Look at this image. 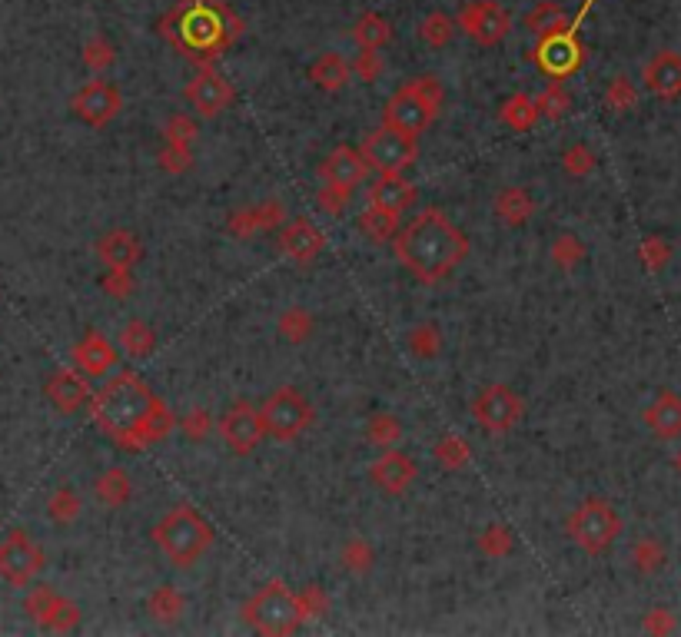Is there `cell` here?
Listing matches in <instances>:
<instances>
[{
	"label": "cell",
	"mask_w": 681,
	"mask_h": 637,
	"mask_svg": "<svg viewBox=\"0 0 681 637\" xmlns=\"http://www.w3.org/2000/svg\"><path fill=\"white\" fill-rule=\"evenodd\" d=\"M94 495L100 505H107V508H123L127 501L133 498V482H130V475L123 472V468H107V472H100L97 475V482H94Z\"/></svg>",
	"instance_id": "30"
},
{
	"label": "cell",
	"mask_w": 681,
	"mask_h": 637,
	"mask_svg": "<svg viewBox=\"0 0 681 637\" xmlns=\"http://www.w3.org/2000/svg\"><path fill=\"white\" fill-rule=\"evenodd\" d=\"M512 548H515L512 531L505 528V525H499V521H495V525H489V528L479 535V551H482L486 558H492V561L509 558V555H512Z\"/></svg>",
	"instance_id": "45"
},
{
	"label": "cell",
	"mask_w": 681,
	"mask_h": 637,
	"mask_svg": "<svg viewBox=\"0 0 681 637\" xmlns=\"http://www.w3.org/2000/svg\"><path fill=\"white\" fill-rule=\"evenodd\" d=\"M562 166H565V173L575 176V180H582V176H588L595 170V153H592V146H585V143H575L569 146V150L562 153Z\"/></svg>",
	"instance_id": "49"
},
{
	"label": "cell",
	"mask_w": 681,
	"mask_h": 637,
	"mask_svg": "<svg viewBox=\"0 0 681 637\" xmlns=\"http://www.w3.org/2000/svg\"><path fill=\"white\" fill-rule=\"evenodd\" d=\"M575 20L565 17V10L552 0H542L539 7L525 14V30H532L535 37H549V34H562V30H572Z\"/></svg>",
	"instance_id": "31"
},
{
	"label": "cell",
	"mask_w": 681,
	"mask_h": 637,
	"mask_svg": "<svg viewBox=\"0 0 681 637\" xmlns=\"http://www.w3.org/2000/svg\"><path fill=\"white\" fill-rule=\"evenodd\" d=\"M70 110H74V117L84 120L87 127L100 130V127H110V123L120 117L123 97H120V90L113 87V83H107V80H90V83H84V87L74 93V100H70Z\"/></svg>",
	"instance_id": "14"
},
{
	"label": "cell",
	"mask_w": 681,
	"mask_h": 637,
	"mask_svg": "<svg viewBox=\"0 0 681 637\" xmlns=\"http://www.w3.org/2000/svg\"><path fill=\"white\" fill-rule=\"evenodd\" d=\"M642 419L658 442H675V438H681V395L675 389H662L648 402Z\"/></svg>",
	"instance_id": "21"
},
{
	"label": "cell",
	"mask_w": 681,
	"mask_h": 637,
	"mask_svg": "<svg viewBox=\"0 0 681 637\" xmlns=\"http://www.w3.org/2000/svg\"><path fill=\"white\" fill-rule=\"evenodd\" d=\"M113 60H117V50H113L107 37H94L84 44V64L90 70H107V67H113Z\"/></svg>",
	"instance_id": "51"
},
{
	"label": "cell",
	"mask_w": 681,
	"mask_h": 637,
	"mask_svg": "<svg viewBox=\"0 0 681 637\" xmlns=\"http://www.w3.org/2000/svg\"><path fill=\"white\" fill-rule=\"evenodd\" d=\"M535 103H539V113H542L545 120H559V117H565V110H572L569 90H565L559 80L549 83V87H545L539 97H535Z\"/></svg>",
	"instance_id": "48"
},
{
	"label": "cell",
	"mask_w": 681,
	"mask_h": 637,
	"mask_svg": "<svg viewBox=\"0 0 681 637\" xmlns=\"http://www.w3.org/2000/svg\"><path fill=\"white\" fill-rule=\"evenodd\" d=\"M456 20H452L449 14H442V10H432V14H426L419 20V40L429 47H446L452 37H456Z\"/></svg>",
	"instance_id": "39"
},
{
	"label": "cell",
	"mask_w": 681,
	"mask_h": 637,
	"mask_svg": "<svg viewBox=\"0 0 681 637\" xmlns=\"http://www.w3.org/2000/svg\"><path fill=\"white\" fill-rule=\"evenodd\" d=\"M223 14L226 10L220 4H193L187 14L180 10V40L190 50H203V54L210 50V54H216L233 37V30L223 27Z\"/></svg>",
	"instance_id": "10"
},
{
	"label": "cell",
	"mask_w": 681,
	"mask_h": 637,
	"mask_svg": "<svg viewBox=\"0 0 681 637\" xmlns=\"http://www.w3.org/2000/svg\"><path fill=\"white\" fill-rule=\"evenodd\" d=\"M369 170L363 150H353V146H336L333 153L319 163V180L323 183H336V186H349L353 190L356 183H363V176Z\"/></svg>",
	"instance_id": "24"
},
{
	"label": "cell",
	"mask_w": 681,
	"mask_h": 637,
	"mask_svg": "<svg viewBox=\"0 0 681 637\" xmlns=\"http://www.w3.org/2000/svg\"><path fill=\"white\" fill-rule=\"evenodd\" d=\"M383 54L379 50H359V57L353 60V77H359L363 83H376L379 77H383Z\"/></svg>",
	"instance_id": "53"
},
{
	"label": "cell",
	"mask_w": 681,
	"mask_h": 637,
	"mask_svg": "<svg viewBox=\"0 0 681 637\" xmlns=\"http://www.w3.org/2000/svg\"><path fill=\"white\" fill-rule=\"evenodd\" d=\"M472 419L486 428L489 435L512 432L522 419V399L505 382H492L472 402Z\"/></svg>",
	"instance_id": "13"
},
{
	"label": "cell",
	"mask_w": 681,
	"mask_h": 637,
	"mask_svg": "<svg viewBox=\"0 0 681 637\" xmlns=\"http://www.w3.org/2000/svg\"><path fill=\"white\" fill-rule=\"evenodd\" d=\"M117 362H120V346H113L97 329H90L74 346V365L84 375H107L117 369Z\"/></svg>",
	"instance_id": "22"
},
{
	"label": "cell",
	"mask_w": 681,
	"mask_h": 637,
	"mask_svg": "<svg viewBox=\"0 0 681 637\" xmlns=\"http://www.w3.org/2000/svg\"><path fill=\"white\" fill-rule=\"evenodd\" d=\"M642 83L658 100L681 97V54L678 50H658V54L648 57V64L642 67Z\"/></svg>",
	"instance_id": "19"
},
{
	"label": "cell",
	"mask_w": 681,
	"mask_h": 637,
	"mask_svg": "<svg viewBox=\"0 0 681 637\" xmlns=\"http://www.w3.org/2000/svg\"><path fill=\"white\" fill-rule=\"evenodd\" d=\"M642 631L645 634H675L678 631V618H675V611H668V608H652L642 618Z\"/></svg>",
	"instance_id": "56"
},
{
	"label": "cell",
	"mask_w": 681,
	"mask_h": 637,
	"mask_svg": "<svg viewBox=\"0 0 681 637\" xmlns=\"http://www.w3.org/2000/svg\"><path fill=\"white\" fill-rule=\"evenodd\" d=\"M313 329H316L313 312L303 309V306L286 309L283 316H280V336H283L286 342H293V346H303V342H309V336H313Z\"/></svg>",
	"instance_id": "40"
},
{
	"label": "cell",
	"mask_w": 681,
	"mask_h": 637,
	"mask_svg": "<svg viewBox=\"0 0 681 637\" xmlns=\"http://www.w3.org/2000/svg\"><path fill=\"white\" fill-rule=\"evenodd\" d=\"M213 415L206 412V409H193L187 419H183V435L190 438V442H203L206 435H210V428H213Z\"/></svg>",
	"instance_id": "58"
},
{
	"label": "cell",
	"mask_w": 681,
	"mask_h": 637,
	"mask_svg": "<svg viewBox=\"0 0 681 637\" xmlns=\"http://www.w3.org/2000/svg\"><path fill=\"white\" fill-rule=\"evenodd\" d=\"M103 289H107L113 299H127L133 292L130 269H107V276H103Z\"/></svg>",
	"instance_id": "59"
},
{
	"label": "cell",
	"mask_w": 681,
	"mask_h": 637,
	"mask_svg": "<svg viewBox=\"0 0 681 637\" xmlns=\"http://www.w3.org/2000/svg\"><path fill=\"white\" fill-rule=\"evenodd\" d=\"M44 392H47L50 405H54L57 412H64V415H74V412H80L90 402L87 375L80 369H57L47 379Z\"/></svg>",
	"instance_id": "20"
},
{
	"label": "cell",
	"mask_w": 681,
	"mask_h": 637,
	"mask_svg": "<svg viewBox=\"0 0 681 637\" xmlns=\"http://www.w3.org/2000/svg\"><path fill=\"white\" fill-rule=\"evenodd\" d=\"M359 229L376 243H389V239L399 236V213H389L383 206H366L363 216H359Z\"/></svg>",
	"instance_id": "37"
},
{
	"label": "cell",
	"mask_w": 681,
	"mask_h": 637,
	"mask_svg": "<svg viewBox=\"0 0 681 637\" xmlns=\"http://www.w3.org/2000/svg\"><path fill=\"white\" fill-rule=\"evenodd\" d=\"M233 97H236V93H233L230 83H226L220 73L210 70V67L200 70L187 83V100L193 103V110L200 113V117H206V120L220 117V113L233 103Z\"/></svg>",
	"instance_id": "17"
},
{
	"label": "cell",
	"mask_w": 681,
	"mask_h": 637,
	"mask_svg": "<svg viewBox=\"0 0 681 637\" xmlns=\"http://www.w3.org/2000/svg\"><path fill=\"white\" fill-rule=\"evenodd\" d=\"M24 608L30 614V621L37 624V628L44 631H57V634H67L74 631L80 624V608L64 594H57L54 588H47V584H40V588H30Z\"/></svg>",
	"instance_id": "15"
},
{
	"label": "cell",
	"mask_w": 681,
	"mask_h": 637,
	"mask_svg": "<svg viewBox=\"0 0 681 637\" xmlns=\"http://www.w3.org/2000/svg\"><path fill=\"white\" fill-rule=\"evenodd\" d=\"M216 432H220L223 445L230 448L233 455H250L266 435L263 409H256V405L246 399L233 402L230 409L220 415V422H216Z\"/></svg>",
	"instance_id": "12"
},
{
	"label": "cell",
	"mask_w": 681,
	"mask_h": 637,
	"mask_svg": "<svg viewBox=\"0 0 681 637\" xmlns=\"http://www.w3.org/2000/svg\"><path fill=\"white\" fill-rule=\"evenodd\" d=\"M412 200H416V186H412L402 173H379V180L366 190L369 206H383L389 213H406Z\"/></svg>",
	"instance_id": "26"
},
{
	"label": "cell",
	"mask_w": 681,
	"mask_h": 637,
	"mask_svg": "<svg viewBox=\"0 0 681 637\" xmlns=\"http://www.w3.org/2000/svg\"><path fill=\"white\" fill-rule=\"evenodd\" d=\"M459 30L469 40H476L479 47H495L509 37L512 30V14L495 0H469L456 17Z\"/></svg>",
	"instance_id": "11"
},
{
	"label": "cell",
	"mask_w": 681,
	"mask_h": 637,
	"mask_svg": "<svg viewBox=\"0 0 681 637\" xmlns=\"http://www.w3.org/2000/svg\"><path fill=\"white\" fill-rule=\"evenodd\" d=\"M409 352L422 362L436 359L442 352V332L436 322H419V326L409 332Z\"/></svg>",
	"instance_id": "43"
},
{
	"label": "cell",
	"mask_w": 681,
	"mask_h": 637,
	"mask_svg": "<svg viewBox=\"0 0 681 637\" xmlns=\"http://www.w3.org/2000/svg\"><path fill=\"white\" fill-rule=\"evenodd\" d=\"M296 598H299V611H303V621L329 614V594L319 588V584H306L303 591H296Z\"/></svg>",
	"instance_id": "50"
},
{
	"label": "cell",
	"mask_w": 681,
	"mask_h": 637,
	"mask_svg": "<svg viewBox=\"0 0 681 637\" xmlns=\"http://www.w3.org/2000/svg\"><path fill=\"white\" fill-rule=\"evenodd\" d=\"M160 166L167 173H187L193 166V153L187 143H167L160 153Z\"/></svg>",
	"instance_id": "54"
},
{
	"label": "cell",
	"mask_w": 681,
	"mask_h": 637,
	"mask_svg": "<svg viewBox=\"0 0 681 637\" xmlns=\"http://www.w3.org/2000/svg\"><path fill=\"white\" fill-rule=\"evenodd\" d=\"M163 137H167V143H193L196 140V123L190 117H183V113H173V117L167 120V127H163Z\"/></svg>",
	"instance_id": "57"
},
{
	"label": "cell",
	"mask_w": 681,
	"mask_h": 637,
	"mask_svg": "<svg viewBox=\"0 0 681 637\" xmlns=\"http://www.w3.org/2000/svg\"><path fill=\"white\" fill-rule=\"evenodd\" d=\"M675 472L681 475V448H678V455H675Z\"/></svg>",
	"instance_id": "60"
},
{
	"label": "cell",
	"mask_w": 681,
	"mask_h": 637,
	"mask_svg": "<svg viewBox=\"0 0 681 637\" xmlns=\"http://www.w3.org/2000/svg\"><path fill=\"white\" fill-rule=\"evenodd\" d=\"M187 611V598L173 588V584H160L157 591H150L147 598V614L160 624H177Z\"/></svg>",
	"instance_id": "33"
},
{
	"label": "cell",
	"mask_w": 681,
	"mask_h": 637,
	"mask_svg": "<svg viewBox=\"0 0 681 637\" xmlns=\"http://www.w3.org/2000/svg\"><path fill=\"white\" fill-rule=\"evenodd\" d=\"M283 216L286 210L280 203H260V206H250V210H240V213H233L230 216V233L233 236H256L260 229H270L276 223H283Z\"/></svg>",
	"instance_id": "28"
},
{
	"label": "cell",
	"mask_w": 681,
	"mask_h": 637,
	"mask_svg": "<svg viewBox=\"0 0 681 637\" xmlns=\"http://www.w3.org/2000/svg\"><path fill=\"white\" fill-rule=\"evenodd\" d=\"M432 455H436V462L446 468V472H462V468L472 462L469 442L462 435H456V432L442 435L439 442H436V448H432Z\"/></svg>",
	"instance_id": "38"
},
{
	"label": "cell",
	"mask_w": 681,
	"mask_h": 637,
	"mask_svg": "<svg viewBox=\"0 0 681 637\" xmlns=\"http://www.w3.org/2000/svg\"><path fill=\"white\" fill-rule=\"evenodd\" d=\"M353 40L359 44V50H379V47H386L389 40H392V27H389V20L383 14H363L356 20V27H353Z\"/></svg>",
	"instance_id": "34"
},
{
	"label": "cell",
	"mask_w": 681,
	"mask_h": 637,
	"mask_svg": "<svg viewBox=\"0 0 681 637\" xmlns=\"http://www.w3.org/2000/svg\"><path fill=\"white\" fill-rule=\"evenodd\" d=\"M97 256L107 269H133L143 259V243L130 229H110L97 239Z\"/></svg>",
	"instance_id": "25"
},
{
	"label": "cell",
	"mask_w": 681,
	"mask_h": 637,
	"mask_svg": "<svg viewBox=\"0 0 681 637\" xmlns=\"http://www.w3.org/2000/svg\"><path fill=\"white\" fill-rule=\"evenodd\" d=\"M280 249L283 256H290L293 263L309 266L316 263V256L323 253V233L309 223V219H293L280 229Z\"/></svg>",
	"instance_id": "23"
},
{
	"label": "cell",
	"mask_w": 681,
	"mask_h": 637,
	"mask_svg": "<svg viewBox=\"0 0 681 637\" xmlns=\"http://www.w3.org/2000/svg\"><path fill=\"white\" fill-rule=\"evenodd\" d=\"M44 565H47L44 548L27 531H10V535L0 538V578L10 588H30L37 574L44 571Z\"/></svg>",
	"instance_id": "8"
},
{
	"label": "cell",
	"mask_w": 681,
	"mask_h": 637,
	"mask_svg": "<svg viewBox=\"0 0 681 637\" xmlns=\"http://www.w3.org/2000/svg\"><path fill=\"white\" fill-rule=\"evenodd\" d=\"M402 438V422L396 415L389 412H379L373 419L366 422V442L376 445V448H396Z\"/></svg>",
	"instance_id": "42"
},
{
	"label": "cell",
	"mask_w": 681,
	"mask_h": 637,
	"mask_svg": "<svg viewBox=\"0 0 681 637\" xmlns=\"http://www.w3.org/2000/svg\"><path fill=\"white\" fill-rule=\"evenodd\" d=\"M90 409H94V419L103 432L127 448L163 442V438L177 428V419H173V412L167 409V402L157 399V395L147 389V382L133 372L113 375L94 395Z\"/></svg>",
	"instance_id": "1"
},
{
	"label": "cell",
	"mask_w": 681,
	"mask_h": 637,
	"mask_svg": "<svg viewBox=\"0 0 681 637\" xmlns=\"http://www.w3.org/2000/svg\"><path fill=\"white\" fill-rule=\"evenodd\" d=\"M565 535L572 538L575 548H582L585 555H605L622 535V515L608 498H585L572 508V515L565 518Z\"/></svg>",
	"instance_id": "5"
},
{
	"label": "cell",
	"mask_w": 681,
	"mask_h": 637,
	"mask_svg": "<svg viewBox=\"0 0 681 637\" xmlns=\"http://www.w3.org/2000/svg\"><path fill=\"white\" fill-rule=\"evenodd\" d=\"M605 107L612 113H632L638 107V87L632 83V77L618 73V77L608 83L605 90Z\"/></svg>",
	"instance_id": "44"
},
{
	"label": "cell",
	"mask_w": 681,
	"mask_h": 637,
	"mask_svg": "<svg viewBox=\"0 0 681 637\" xmlns=\"http://www.w3.org/2000/svg\"><path fill=\"white\" fill-rule=\"evenodd\" d=\"M309 80H313L319 90L336 93V90H343L349 80H353V64H349L346 57H339V54L329 50V54H323L313 67H309Z\"/></svg>",
	"instance_id": "29"
},
{
	"label": "cell",
	"mask_w": 681,
	"mask_h": 637,
	"mask_svg": "<svg viewBox=\"0 0 681 637\" xmlns=\"http://www.w3.org/2000/svg\"><path fill=\"white\" fill-rule=\"evenodd\" d=\"M539 117H542L539 103H535V97H525V93H512V97L499 107V120L515 133L532 130L535 123H539Z\"/></svg>",
	"instance_id": "32"
},
{
	"label": "cell",
	"mask_w": 681,
	"mask_h": 637,
	"mask_svg": "<svg viewBox=\"0 0 681 637\" xmlns=\"http://www.w3.org/2000/svg\"><path fill=\"white\" fill-rule=\"evenodd\" d=\"M359 150H363L369 170H376V173H406L419 156L416 137H406V133L389 130V127L366 133V140Z\"/></svg>",
	"instance_id": "9"
},
{
	"label": "cell",
	"mask_w": 681,
	"mask_h": 637,
	"mask_svg": "<svg viewBox=\"0 0 681 637\" xmlns=\"http://www.w3.org/2000/svg\"><path fill=\"white\" fill-rule=\"evenodd\" d=\"M369 478H373L383 495L399 498L409 492L412 482H416V462H412L409 455H402L399 448H386V452L373 462V468H369Z\"/></svg>",
	"instance_id": "18"
},
{
	"label": "cell",
	"mask_w": 681,
	"mask_h": 637,
	"mask_svg": "<svg viewBox=\"0 0 681 637\" xmlns=\"http://www.w3.org/2000/svg\"><path fill=\"white\" fill-rule=\"evenodd\" d=\"M439 107H442V83L426 73V77L409 80L406 87H399L386 100L383 127L406 133V137H422V133L432 127V120L439 117Z\"/></svg>",
	"instance_id": "4"
},
{
	"label": "cell",
	"mask_w": 681,
	"mask_h": 637,
	"mask_svg": "<svg viewBox=\"0 0 681 637\" xmlns=\"http://www.w3.org/2000/svg\"><path fill=\"white\" fill-rule=\"evenodd\" d=\"M243 621L250 624L256 634H270V637L296 634L299 624H303L296 591L286 588L280 578L266 581L263 588L243 604Z\"/></svg>",
	"instance_id": "6"
},
{
	"label": "cell",
	"mask_w": 681,
	"mask_h": 637,
	"mask_svg": "<svg viewBox=\"0 0 681 637\" xmlns=\"http://www.w3.org/2000/svg\"><path fill=\"white\" fill-rule=\"evenodd\" d=\"M392 246L399 263L426 286L446 279L469 256V236L439 206H426L409 226H402Z\"/></svg>",
	"instance_id": "2"
},
{
	"label": "cell",
	"mask_w": 681,
	"mask_h": 637,
	"mask_svg": "<svg viewBox=\"0 0 681 637\" xmlns=\"http://www.w3.org/2000/svg\"><path fill=\"white\" fill-rule=\"evenodd\" d=\"M343 565L353 571V574H369L373 571V565H376V551H373V545H369L366 538H359V535H353L343 545Z\"/></svg>",
	"instance_id": "46"
},
{
	"label": "cell",
	"mask_w": 681,
	"mask_h": 637,
	"mask_svg": "<svg viewBox=\"0 0 681 637\" xmlns=\"http://www.w3.org/2000/svg\"><path fill=\"white\" fill-rule=\"evenodd\" d=\"M117 346H120V352H127L130 359H147L153 346H157V336H153V329L143 319H130L127 326L120 329Z\"/></svg>",
	"instance_id": "36"
},
{
	"label": "cell",
	"mask_w": 681,
	"mask_h": 637,
	"mask_svg": "<svg viewBox=\"0 0 681 637\" xmlns=\"http://www.w3.org/2000/svg\"><path fill=\"white\" fill-rule=\"evenodd\" d=\"M492 210H495V219H499L502 226L519 229V226H525L532 219L535 200H532V193L525 190V186H505V190L495 193Z\"/></svg>",
	"instance_id": "27"
},
{
	"label": "cell",
	"mask_w": 681,
	"mask_h": 637,
	"mask_svg": "<svg viewBox=\"0 0 681 637\" xmlns=\"http://www.w3.org/2000/svg\"><path fill=\"white\" fill-rule=\"evenodd\" d=\"M552 259L559 263L562 269H575L585 259V246L579 243L575 236H559L552 243Z\"/></svg>",
	"instance_id": "52"
},
{
	"label": "cell",
	"mask_w": 681,
	"mask_h": 637,
	"mask_svg": "<svg viewBox=\"0 0 681 637\" xmlns=\"http://www.w3.org/2000/svg\"><path fill=\"white\" fill-rule=\"evenodd\" d=\"M628 558H632V565H635V571L638 574H658L665 568V561H668V551H665V545L662 541H658L655 535H642L632 545V551H628Z\"/></svg>",
	"instance_id": "35"
},
{
	"label": "cell",
	"mask_w": 681,
	"mask_h": 637,
	"mask_svg": "<svg viewBox=\"0 0 681 637\" xmlns=\"http://www.w3.org/2000/svg\"><path fill=\"white\" fill-rule=\"evenodd\" d=\"M532 57L542 73H549L552 80H562L582 67L585 50L579 47V40H575V30H562V34L539 37Z\"/></svg>",
	"instance_id": "16"
},
{
	"label": "cell",
	"mask_w": 681,
	"mask_h": 637,
	"mask_svg": "<svg viewBox=\"0 0 681 637\" xmlns=\"http://www.w3.org/2000/svg\"><path fill=\"white\" fill-rule=\"evenodd\" d=\"M263 422H266V435H270L273 442L290 445L313 425V409H309V399L296 385H280V389L270 392V399L263 402Z\"/></svg>",
	"instance_id": "7"
},
{
	"label": "cell",
	"mask_w": 681,
	"mask_h": 637,
	"mask_svg": "<svg viewBox=\"0 0 681 637\" xmlns=\"http://www.w3.org/2000/svg\"><path fill=\"white\" fill-rule=\"evenodd\" d=\"M638 259H642L648 273H662L668 259H672V246H668V239L662 236H645L642 243H638Z\"/></svg>",
	"instance_id": "47"
},
{
	"label": "cell",
	"mask_w": 681,
	"mask_h": 637,
	"mask_svg": "<svg viewBox=\"0 0 681 637\" xmlns=\"http://www.w3.org/2000/svg\"><path fill=\"white\" fill-rule=\"evenodd\" d=\"M349 196H353V190L349 186H336V183H326L323 190L316 193V203L323 206V210L329 216H339L349 206Z\"/></svg>",
	"instance_id": "55"
},
{
	"label": "cell",
	"mask_w": 681,
	"mask_h": 637,
	"mask_svg": "<svg viewBox=\"0 0 681 637\" xmlns=\"http://www.w3.org/2000/svg\"><path fill=\"white\" fill-rule=\"evenodd\" d=\"M153 541L173 568H193L213 548V528L196 508L177 505L157 521Z\"/></svg>",
	"instance_id": "3"
},
{
	"label": "cell",
	"mask_w": 681,
	"mask_h": 637,
	"mask_svg": "<svg viewBox=\"0 0 681 637\" xmlns=\"http://www.w3.org/2000/svg\"><path fill=\"white\" fill-rule=\"evenodd\" d=\"M80 511H84V501H80V495L70 485L57 488V492L47 498V515L50 521H57V525H74Z\"/></svg>",
	"instance_id": "41"
}]
</instances>
